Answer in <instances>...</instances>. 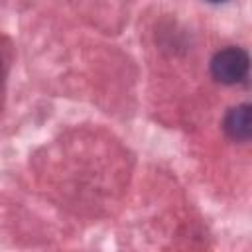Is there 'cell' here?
<instances>
[{
	"instance_id": "obj_3",
	"label": "cell",
	"mask_w": 252,
	"mask_h": 252,
	"mask_svg": "<svg viewBox=\"0 0 252 252\" xmlns=\"http://www.w3.org/2000/svg\"><path fill=\"white\" fill-rule=\"evenodd\" d=\"M8 65H10V57H8V47L2 45L0 41V85L6 77V71H8Z\"/></svg>"
},
{
	"instance_id": "obj_2",
	"label": "cell",
	"mask_w": 252,
	"mask_h": 252,
	"mask_svg": "<svg viewBox=\"0 0 252 252\" xmlns=\"http://www.w3.org/2000/svg\"><path fill=\"white\" fill-rule=\"evenodd\" d=\"M226 136L234 142H248L252 136V106L248 102L232 106L222 120Z\"/></svg>"
},
{
	"instance_id": "obj_1",
	"label": "cell",
	"mask_w": 252,
	"mask_h": 252,
	"mask_svg": "<svg viewBox=\"0 0 252 252\" xmlns=\"http://www.w3.org/2000/svg\"><path fill=\"white\" fill-rule=\"evenodd\" d=\"M250 57L242 47H224L211 59V75L222 85H236L248 75Z\"/></svg>"
},
{
	"instance_id": "obj_4",
	"label": "cell",
	"mask_w": 252,
	"mask_h": 252,
	"mask_svg": "<svg viewBox=\"0 0 252 252\" xmlns=\"http://www.w3.org/2000/svg\"><path fill=\"white\" fill-rule=\"evenodd\" d=\"M207 2H213V4H220V2H224V0H207Z\"/></svg>"
}]
</instances>
